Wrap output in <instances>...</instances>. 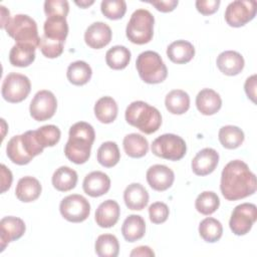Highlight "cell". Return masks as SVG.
<instances>
[{"label": "cell", "instance_id": "cell-1", "mask_svg": "<svg viewBox=\"0 0 257 257\" xmlns=\"http://www.w3.org/2000/svg\"><path fill=\"white\" fill-rule=\"evenodd\" d=\"M257 181L248 165L240 160L229 162L221 174L220 190L228 201H236L253 195Z\"/></svg>", "mask_w": 257, "mask_h": 257}, {"label": "cell", "instance_id": "cell-2", "mask_svg": "<svg viewBox=\"0 0 257 257\" xmlns=\"http://www.w3.org/2000/svg\"><path fill=\"white\" fill-rule=\"evenodd\" d=\"M94 139V130L88 122L78 121L72 124L69 128L68 141L64 147L66 158L76 165L87 162Z\"/></svg>", "mask_w": 257, "mask_h": 257}, {"label": "cell", "instance_id": "cell-3", "mask_svg": "<svg viewBox=\"0 0 257 257\" xmlns=\"http://www.w3.org/2000/svg\"><path fill=\"white\" fill-rule=\"evenodd\" d=\"M125 120L142 133L151 135L162 124L161 112L155 106L143 100L133 101L125 109Z\"/></svg>", "mask_w": 257, "mask_h": 257}, {"label": "cell", "instance_id": "cell-4", "mask_svg": "<svg viewBox=\"0 0 257 257\" xmlns=\"http://www.w3.org/2000/svg\"><path fill=\"white\" fill-rule=\"evenodd\" d=\"M7 34L12 37L17 44L39 47L40 37L38 35L35 20L25 14H17L5 26Z\"/></svg>", "mask_w": 257, "mask_h": 257}, {"label": "cell", "instance_id": "cell-5", "mask_svg": "<svg viewBox=\"0 0 257 257\" xmlns=\"http://www.w3.org/2000/svg\"><path fill=\"white\" fill-rule=\"evenodd\" d=\"M136 66L140 77L146 83H161L167 78V66L160 54L155 51L148 50L139 54Z\"/></svg>", "mask_w": 257, "mask_h": 257}, {"label": "cell", "instance_id": "cell-6", "mask_svg": "<svg viewBox=\"0 0 257 257\" xmlns=\"http://www.w3.org/2000/svg\"><path fill=\"white\" fill-rule=\"evenodd\" d=\"M155 18L147 9H137L131 16L125 34L127 39L135 44H146L154 35Z\"/></svg>", "mask_w": 257, "mask_h": 257}, {"label": "cell", "instance_id": "cell-7", "mask_svg": "<svg viewBox=\"0 0 257 257\" xmlns=\"http://www.w3.org/2000/svg\"><path fill=\"white\" fill-rule=\"evenodd\" d=\"M186 151L185 141L174 134H164L155 139L152 144L154 155L170 161L181 160L186 155Z\"/></svg>", "mask_w": 257, "mask_h": 257}, {"label": "cell", "instance_id": "cell-8", "mask_svg": "<svg viewBox=\"0 0 257 257\" xmlns=\"http://www.w3.org/2000/svg\"><path fill=\"white\" fill-rule=\"evenodd\" d=\"M31 90L29 78L21 73L11 72L7 74L2 83L1 93L3 98L11 103L24 100Z\"/></svg>", "mask_w": 257, "mask_h": 257}, {"label": "cell", "instance_id": "cell-9", "mask_svg": "<svg viewBox=\"0 0 257 257\" xmlns=\"http://www.w3.org/2000/svg\"><path fill=\"white\" fill-rule=\"evenodd\" d=\"M59 211L65 220L72 223H80L88 218L90 204L83 196L72 194L62 199Z\"/></svg>", "mask_w": 257, "mask_h": 257}, {"label": "cell", "instance_id": "cell-10", "mask_svg": "<svg viewBox=\"0 0 257 257\" xmlns=\"http://www.w3.org/2000/svg\"><path fill=\"white\" fill-rule=\"evenodd\" d=\"M256 220V206L252 203H243L236 206L233 210L229 221V226L235 235L242 236L249 233Z\"/></svg>", "mask_w": 257, "mask_h": 257}, {"label": "cell", "instance_id": "cell-11", "mask_svg": "<svg viewBox=\"0 0 257 257\" xmlns=\"http://www.w3.org/2000/svg\"><path fill=\"white\" fill-rule=\"evenodd\" d=\"M257 3L254 0H236L231 2L225 11V20L232 27H241L256 15Z\"/></svg>", "mask_w": 257, "mask_h": 257}, {"label": "cell", "instance_id": "cell-12", "mask_svg": "<svg viewBox=\"0 0 257 257\" xmlns=\"http://www.w3.org/2000/svg\"><path fill=\"white\" fill-rule=\"evenodd\" d=\"M57 108L55 95L46 89L39 90L35 93L29 106L30 115L37 121H44L51 118Z\"/></svg>", "mask_w": 257, "mask_h": 257}, {"label": "cell", "instance_id": "cell-13", "mask_svg": "<svg viewBox=\"0 0 257 257\" xmlns=\"http://www.w3.org/2000/svg\"><path fill=\"white\" fill-rule=\"evenodd\" d=\"M25 223L22 219L13 216L2 218L0 221L1 252L10 242L21 238L25 233Z\"/></svg>", "mask_w": 257, "mask_h": 257}, {"label": "cell", "instance_id": "cell-14", "mask_svg": "<svg viewBox=\"0 0 257 257\" xmlns=\"http://www.w3.org/2000/svg\"><path fill=\"white\" fill-rule=\"evenodd\" d=\"M174 172L165 165H154L147 171V181L152 189L163 192L168 190L174 183Z\"/></svg>", "mask_w": 257, "mask_h": 257}, {"label": "cell", "instance_id": "cell-15", "mask_svg": "<svg viewBox=\"0 0 257 257\" xmlns=\"http://www.w3.org/2000/svg\"><path fill=\"white\" fill-rule=\"evenodd\" d=\"M111 36L110 27L106 23L99 21L87 27L84 32V41L90 48L100 49L110 42Z\"/></svg>", "mask_w": 257, "mask_h": 257}, {"label": "cell", "instance_id": "cell-16", "mask_svg": "<svg viewBox=\"0 0 257 257\" xmlns=\"http://www.w3.org/2000/svg\"><path fill=\"white\" fill-rule=\"evenodd\" d=\"M219 163V154L212 148L201 150L192 161V170L197 176H207L214 172Z\"/></svg>", "mask_w": 257, "mask_h": 257}, {"label": "cell", "instance_id": "cell-17", "mask_svg": "<svg viewBox=\"0 0 257 257\" xmlns=\"http://www.w3.org/2000/svg\"><path fill=\"white\" fill-rule=\"evenodd\" d=\"M82 188L85 194L96 198L106 194L110 188L109 177L100 171H94L85 176Z\"/></svg>", "mask_w": 257, "mask_h": 257}, {"label": "cell", "instance_id": "cell-18", "mask_svg": "<svg viewBox=\"0 0 257 257\" xmlns=\"http://www.w3.org/2000/svg\"><path fill=\"white\" fill-rule=\"evenodd\" d=\"M216 63L219 70L229 76L239 74L243 70L245 64L243 56L234 50H226L220 53Z\"/></svg>", "mask_w": 257, "mask_h": 257}, {"label": "cell", "instance_id": "cell-19", "mask_svg": "<svg viewBox=\"0 0 257 257\" xmlns=\"http://www.w3.org/2000/svg\"><path fill=\"white\" fill-rule=\"evenodd\" d=\"M120 215V208L113 200L102 202L95 211V222L101 228H110L116 224Z\"/></svg>", "mask_w": 257, "mask_h": 257}, {"label": "cell", "instance_id": "cell-20", "mask_svg": "<svg viewBox=\"0 0 257 257\" xmlns=\"http://www.w3.org/2000/svg\"><path fill=\"white\" fill-rule=\"evenodd\" d=\"M196 106L204 115H212L218 112L222 106L219 93L211 88H204L196 96Z\"/></svg>", "mask_w": 257, "mask_h": 257}, {"label": "cell", "instance_id": "cell-21", "mask_svg": "<svg viewBox=\"0 0 257 257\" xmlns=\"http://www.w3.org/2000/svg\"><path fill=\"white\" fill-rule=\"evenodd\" d=\"M41 191L42 187L40 182L34 177L26 176L18 181L15 189V195L19 201L29 203L38 199Z\"/></svg>", "mask_w": 257, "mask_h": 257}, {"label": "cell", "instance_id": "cell-22", "mask_svg": "<svg viewBox=\"0 0 257 257\" xmlns=\"http://www.w3.org/2000/svg\"><path fill=\"white\" fill-rule=\"evenodd\" d=\"M125 206L130 210H143L149 202V193L145 187L139 183L128 185L123 192Z\"/></svg>", "mask_w": 257, "mask_h": 257}, {"label": "cell", "instance_id": "cell-23", "mask_svg": "<svg viewBox=\"0 0 257 257\" xmlns=\"http://www.w3.org/2000/svg\"><path fill=\"white\" fill-rule=\"evenodd\" d=\"M167 55L172 62L184 64L193 59L195 55V48L189 41L177 40L168 46Z\"/></svg>", "mask_w": 257, "mask_h": 257}, {"label": "cell", "instance_id": "cell-24", "mask_svg": "<svg viewBox=\"0 0 257 257\" xmlns=\"http://www.w3.org/2000/svg\"><path fill=\"white\" fill-rule=\"evenodd\" d=\"M44 36L48 39L63 42L68 34V24L65 17H47L43 25Z\"/></svg>", "mask_w": 257, "mask_h": 257}, {"label": "cell", "instance_id": "cell-25", "mask_svg": "<svg viewBox=\"0 0 257 257\" xmlns=\"http://www.w3.org/2000/svg\"><path fill=\"white\" fill-rule=\"evenodd\" d=\"M121 233L127 242L142 239L146 233L145 220L140 215H130L122 223Z\"/></svg>", "mask_w": 257, "mask_h": 257}, {"label": "cell", "instance_id": "cell-26", "mask_svg": "<svg viewBox=\"0 0 257 257\" xmlns=\"http://www.w3.org/2000/svg\"><path fill=\"white\" fill-rule=\"evenodd\" d=\"M53 187L60 192H67L72 190L77 183V173L66 166L59 167L52 176Z\"/></svg>", "mask_w": 257, "mask_h": 257}, {"label": "cell", "instance_id": "cell-27", "mask_svg": "<svg viewBox=\"0 0 257 257\" xmlns=\"http://www.w3.org/2000/svg\"><path fill=\"white\" fill-rule=\"evenodd\" d=\"M117 104L111 96H102L94 104L95 117L102 123H110L117 116Z\"/></svg>", "mask_w": 257, "mask_h": 257}, {"label": "cell", "instance_id": "cell-28", "mask_svg": "<svg viewBox=\"0 0 257 257\" xmlns=\"http://www.w3.org/2000/svg\"><path fill=\"white\" fill-rule=\"evenodd\" d=\"M165 104L169 112L173 114H183L190 107V96L182 89L170 91L165 98Z\"/></svg>", "mask_w": 257, "mask_h": 257}, {"label": "cell", "instance_id": "cell-29", "mask_svg": "<svg viewBox=\"0 0 257 257\" xmlns=\"http://www.w3.org/2000/svg\"><path fill=\"white\" fill-rule=\"evenodd\" d=\"M6 153H7V157L10 159L12 163L20 166L27 165L33 159L27 153L23 145L21 135L14 136L9 140L6 147Z\"/></svg>", "mask_w": 257, "mask_h": 257}, {"label": "cell", "instance_id": "cell-30", "mask_svg": "<svg viewBox=\"0 0 257 257\" xmlns=\"http://www.w3.org/2000/svg\"><path fill=\"white\" fill-rule=\"evenodd\" d=\"M123 149L131 158H142L149 151V143L145 137L140 134H130L123 138Z\"/></svg>", "mask_w": 257, "mask_h": 257}, {"label": "cell", "instance_id": "cell-31", "mask_svg": "<svg viewBox=\"0 0 257 257\" xmlns=\"http://www.w3.org/2000/svg\"><path fill=\"white\" fill-rule=\"evenodd\" d=\"M35 47L30 45L15 44L9 52V61L13 66L26 67L35 59Z\"/></svg>", "mask_w": 257, "mask_h": 257}, {"label": "cell", "instance_id": "cell-32", "mask_svg": "<svg viewBox=\"0 0 257 257\" xmlns=\"http://www.w3.org/2000/svg\"><path fill=\"white\" fill-rule=\"evenodd\" d=\"M91 75V67L85 61L77 60L70 63L67 67V79L74 85H83L87 83L90 80Z\"/></svg>", "mask_w": 257, "mask_h": 257}, {"label": "cell", "instance_id": "cell-33", "mask_svg": "<svg viewBox=\"0 0 257 257\" xmlns=\"http://www.w3.org/2000/svg\"><path fill=\"white\" fill-rule=\"evenodd\" d=\"M131 60V51L122 45H115L109 48L105 53L106 64L115 70L123 69Z\"/></svg>", "mask_w": 257, "mask_h": 257}, {"label": "cell", "instance_id": "cell-34", "mask_svg": "<svg viewBox=\"0 0 257 257\" xmlns=\"http://www.w3.org/2000/svg\"><path fill=\"white\" fill-rule=\"evenodd\" d=\"M221 145L229 150L239 148L244 142V133L235 125L222 126L218 135Z\"/></svg>", "mask_w": 257, "mask_h": 257}, {"label": "cell", "instance_id": "cell-35", "mask_svg": "<svg viewBox=\"0 0 257 257\" xmlns=\"http://www.w3.org/2000/svg\"><path fill=\"white\" fill-rule=\"evenodd\" d=\"M94 249L99 257H116L119 252L118 240L112 234L99 235L95 241Z\"/></svg>", "mask_w": 257, "mask_h": 257}, {"label": "cell", "instance_id": "cell-36", "mask_svg": "<svg viewBox=\"0 0 257 257\" xmlns=\"http://www.w3.org/2000/svg\"><path fill=\"white\" fill-rule=\"evenodd\" d=\"M199 234L206 242H217L220 240L223 234L222 224L215 218H205L199 225Z\"/></svg>", "mask_w": 257, "mask_h": 257}, {"label": "cell", "instance_id": "cell-37", "mask_svg": "<svg viewBox=\"0 0 257 257\" xmlns=\"http://www.w3.org/2000/svg\"><path fill=\"white\" fill-rule=\"evenodd\" d=\"M119 159L120 153L114 142H105L101 144L97 150V162L105 168L115 166Z\"/></svg>", "mask_w": 257, "mask_h": 257}, {"label": "cell", "instance_id": "cell-38", "mask_svg": "<svg viewBox=\"0 0 257 257\" xmlns=\"http://www.w3.org/2000/svg\"><path fill=\"white\" fill-rule=\"evenodd\" d=\"M220 206V199L216 193L205 191L201 193L195 202L196 210L203 215H211L217 211Z\"/></svg>", "mask_w": 257, "mask_h": 257}, {"label": "cell", "instance_id": "cell-39", "mask_svg": "<svg viewBox=\"0 0 257 257\" xmlns=\"http://www.w3.org/2000/svg\"><path fill=\"white\" fill-rule=\"evenodd\" d=\"M35 136L38 143L44 149L46 147L55 146L60 140V130L54 124H46L35 131Z\"/></svg>", "mask_w": 257, "mask_h": 257}, {"label": "cell", "instance_id": "cell-40", "mask_svg": "<svg viewBox=\"0 0 257 257\" xmlns=\"http://www.w3.org/2000/svg\"><path fill=\"white\" fill-rule=\"evenodd\" d=\"M100 10L106 18L117 20L125 14L126 3L123 0H103L100 4Z\"/></svg>", "mask_w": 257, "mask_h": 257}, {"label": "cell", "instance_id": "cell-41", "mask_svg": "<svg viewBox=\"0 0 257 257\" xmlns=\"http://www.w3.org/2000/svg\"><path fill=\"white\" fill-rule=\"evenodd\" d=\"M63 42L54 41L51 39H48L44 35L40 37L39 42V49L41 53L47 57V58H56L61 55L63 52Z\"/></svg>", "mask_w": 257, "mask_h": 257}, {"label": "cell", "instance_id": "cell-42", "mask_svg": "<svg viewBox=\"0 0 257 257\" xmlns=\"http://www.w3.org/2000/svg\"><path fill=\"white\" fill-rule=\"evenodd\" d=\"M69 11L68 2L65 0H46L44 2V12L47 17H65Z\"/></svg>", "mask_w": 257, "mask_h": 257}, {"label": "cell", "instance_id": "cell-43", "mask_svg": "<svg viewBox=\"0 0 257 257\" xmlns=\"http://www.w3.org/2000/svg\"><path fill=\"white\" fill-rule=\"evenodd\" d=\"M169 208L163 202L153 203L149 207V216L150 220L154 224H162L167 221L169 217Z\"/></svg>", "mask_w": 257, "mask_h": 257}, {"label": "cell", "instance_id": "cell-44", "mask_svg": "<svg viewBox=\"0 0 257 257\" xmlns=\"http://www.w3.org/2000/svg\"><path fill=\"white\" fill-rule=\"evenodd\" d=\"M220 3V0H197L196 8L203 15H211L218 10Z\"/></svg>", "mask_w": 257, "mask_h": 257}, {"label": "cell", "instance_id": "cell-45", "mask_svg": "<svg viewBox=\"0 0 257 257\" xmlns=\"http://www.w3.org/2000/svg\"><path fill=\"white\" fill-rule=\"evenodd\" d=\"M156 7L157 10L161 12H171L178 6L177 0H159V1H147Z\"/></svg>", "mask_w": 257, "mask_h": 257}, {"label": "cell", "instance_id": "cell-46", "mask_svg": "<svg viewBox=\"0 0 257 257\" xmlns=\"http://www.w3.org/2000/svg\"><path fill=\"white\" fill-rule=\"evenodd\" d=\"M12 173L5 165H1V193L6 192L12 184Z\"/></svg>", "mask_w": 257, "mask_h": 257}, {"label": "cell", "instance_id": "cell-47", "mask_svg": "<svg viewBox=\"0 0 257 257\" xmlns=\"http://www.w3.org/2000/svg\"><path fill=\"white\" fill-rule=\"evenodd\" d=\"M244 88H245V92H246L248 98H250L253 102H255L256 101V99H255V96H256V74H253L246 79Z\"/></svg>", "mask_w": 257, "mask_h": 257}, {"label": "cell", "instance_id": "cell-48", "mask_svg": "<svg viewBox=\"0 0 257 257\" xmlns=\"http://www.w3.org/2000/svg\"><path fill=\"white\" fill-rule=\"evenodd\" d=\"M131 257H137V256H141V257H153L155 256L154 251L149 247V246H139L136 247L130 254Z\"/></svg>", "mask_w": 257, "mask_h": 257}, {"label": "cell", "instance_id": "cell-49", "mask_svg": "<svg viewBox=\"0 0 257 257\" xmlns=\"http://www.w3.org/2000/svg\"><path fill=\"white\" fill-rule=\"evenodd\" d=\"M0 8H1V28H5V26L7 25V23L11 19L10 18V12L3 5H1Z\"/></svg>", "mask_w": 257, "mask_h": 257}, {"label": "cell", "instance_id": "cell-50", "mask_svg": "<svg viewBox=\"0 0 257 257\" xmlns=\"http://www.w3.org/2000/svg\"><path fill=\"white\" fill-rule=\"evenodd\" d=\"M94 3V1H80V2H78V1H75V4L76 5H78L79 7H81V8H86V7H88V6H90V5H92Z\"/></svg>", "mask_w": 257, "mask_h": 257}]
</instances>
